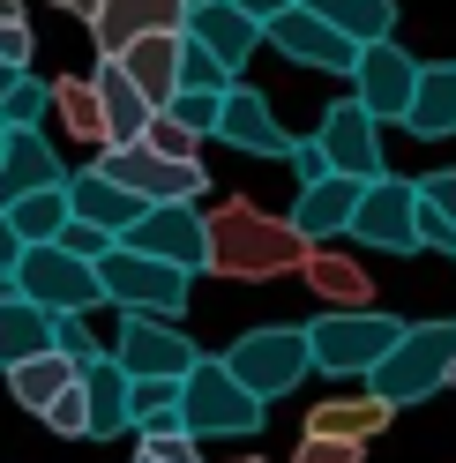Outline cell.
Instances as JSON below:
<instances>
[{
    "mask_svg": "<svg viewBox=\"0 0 456 463\" xmlns=\"http://www.w3.org/2000/svg\"><path fill=\"white\" fill-rule=\"evenodd\" d=\"M210 217V277H240V284H270V277H292L307 269V247L292 217H270V210H254V202H217Z\"/></svg>",
    "mask_w": 456,
    "mask_h": 463,
    "instance_id": "obj_1",
    "label": "cell"
},
{
    "mask_svg": "<svg viewBox=\"0 0 456 463\" xmlns=\"http://www.w3.org/2000/svg\"><path fill=\"white\" fill-rule=\"evenodd\" d=\"M456 382V314L449 322H404V336H396V352L366 373V389H375L382 403H426L434 389Z\"/></svg>",
    "mask_w": 456,
    "mask_h": 463,
    "instance_id": "obj_2",
    "label": "cell"
},
{
    "mask_svg": "<svg viewBox=\"0 0 456 463\" xmlns=\"http://www.w3.org/2000/svg\"><path fill=\"white\" fill-rule=\"evenodd\" d=\"M217 359H224V373H233L247 396H262V403L292 396L307 373H315L307 329H292V322H262V329H247V336H233V344H224Z\"/></svg>",
    "mask_w": 456,
    "mask_h": 463,
    "instance_id": "obj_3",
    "label": "cell"
},
{
    "mask_svg": "<svg viewBox=\"0 0 456 463\" xmlns=\"http://www.w3.org/2000/svg\"><path fill=\"white\" fill-rule=\"evenodd\" d=\"M396 336H404V322L382 307H345V314H315L307 322V352H315L322 373H345V382H366L389 352Z\"/></svg>",
    "mask_w": 456,
    "mask_h": 463,
    "instance_id": "obj_4",
    "label": "cell"
},
{
    "mask_svg": "<svg viewBox=\"0 0 456 463\" xmlns=\"http://www.w3.org/2000/svg\"><path fill=\"white\" fill-rule=\"evenodd\" d=\"M8 284H15L31 307H45L52 322H61V314H90V307H105L98 262L68 254L61 240H52V247H23V254H15V269H8Z\"/></svg>",
    "mask_w": 456,
    "mask_h": 463,
    "instance_id": "obj_5",
    "label": "cell"
},
{
    "mask_svg": "<svg viewBox=\"0 0 456 463\" xmlns=\"http://www.w3.org/2000/svg\"><path fill=\"white\" fill-rule=\"evenodd\" d=\"M98 284H105V307H120V314H157V322H180L195 277L173 269V262H150V254H135V247H112L105 262H98Z\"/></svg>",
    "mask_w": 456,
    "mask_h": 463,
    "instance_id": "obj_6",
    "label": "cell"
},
{
    "mask_svg": "<svg viewBox=\"0 0 456 463\" xmlns=\"http://www.w3.org/2000/svg\"><path fill=\"white\" fill-rule=\"evenodd\" d=\"M262 411H270V403L247 396L233 373H224V359H210V352H203V366L180 382V426L195 433V441H203V433H262V426H270Z\"/></svg>",
    "mask_w": 456,
    "mask_h": 463,
    "instance_id": "obj_7",
    "label": "cell"
},
{
    "mask_svg": "<svg viewBox=\"0 0 456 463\" xmlns=\"http://www.w3.org/2000/svg\"><path fill=\"white\" fill-rule=\"evenodd\" d=\"M105 180H120L128 194H142L157 210V202H203V187H210V172H203V157H157L150 142H128V150H98L90 157Z\"/></svg>",
    "mask_w": 456,
    "mask_h": 463,
    "instance_id": "obj_8",
    "label": "cell"
},
{
    "mask_svg": "<svg viewBox=\"0 0 456 463\" xmlns=\"http://www.w3.org/2000/svg\"><path fill=\"white\" fill-rule=\"evenodd\" d=\"M120 247L150 254V262H173L187 277H210V217H203V202H157V210H142V224Z\"/></svg>",
    "mask_w": 456,
    "mask_h": 463,
    "instance_id": "obj_9",
    "label": "cell"
},
{
    "mask_svg": "<svg viewBox=\"0 0 456 463\" xmlns=\"http://www.w3.org/2000/svg\"><path fill=\"white\" fill-rule=\"evenodd\" d=\"M112 359L128 366V382H187L203 352L187 344L180 322H157V314H128L120 336H112Z\"/></svg>",
    "mask_w": 456,
    "mask_h": 463,
    "instance_id": "obj_10",
    "label": "cell"
},
{
    "mask_svg": "<svg viewBox=\"0 0 456 463\" xmlns=\"http://www.w3.org/2000/svg\"><path fill=\"white\" fill-rule=\"evenodd\" d=\"M419 75H426V61H412L396 38H382V45H366V52H359V68H352V98L375 112L382 128H389V120L404 128V120H412V98H419Z\"/></svg>",
    "mask_w": 456,
    "mask_h": 463,
    "instance_id": "obj_11",
    "label": "cell"
},
{
    "mask_svg": "<svg viewBox=\"0 0 456 463\" xmlns=\"http://www.w3.org/2000/svg\"><path fill=\"white\" fill-rule=\"evenodd\" d=\"M352 240L359 247H382V254H419V180H366L359 194V217H352Z\"/></svg>",
    "mask_w": 456,
    "mask_h": 463,
    "instance_id": "obj_12",
    "label": "cell"
},
{
    "mask_svg": "<svg viewBox=\"0 0 456 463\" xmlns=\"http://www.w3.org/2000/svg\"><path fill=\"white\" fill-rule=\"evenodd\" d=\"M315 142H322L329 172H345V180H382V172H389V165H382V120H375L359 98H337V105L322 112Z\"/></svg>",
    "mask_w": 456,
    "mask_h": 463,
    "instance_id": "obj_13",
    "label": "cell"
},
{
    "mask_svg": "<svg viewBox=\"0 0 456 463\" xmlns=\"http://www.w3.org/2000/svg\"><path fill=\"white\" fill-rule=\"evenodd\" d=\"M262 45H277L284 61H299V68H322V75H352V68H359V45H352L345 31H329V23L307 8V0H299V8H284V15L270 23Z\"/></svg>",
    "mask_w": 456,
    "mask_h": 463,
    "instance_id": "obj_14",
    "label": "cell"
},
{
    "mask_svg": "<svg viewBox=\"0 0 456 463\" xmlns=\"http://www.w3.org/2000/svg\"><path fill=\"white\" fill-rule=\"evenodd\" d=\"M217 142H233L240 157H292L299 135L277 128V112H270V98L254 90V82H233V90H224V112H217Z\"/></svg>",
    "mask_w": 456,
    "mask_h": 463,
    "instance_id": "obj_15",
    "label": "cell"
},
{
    "mask_svg": "<svg viewBox=\"0 0 456 463\" xmlns=\"http://www.w3.org/2000/svg\"><path fill=\"white\" fill-rule=\"evenodd\" d=\"M157 31H187V0H105L90 15L98 61H120L135 38H157Z\"/></svg>",
    "mask_w": 456,
    "mask_h": 463,
    "instance_id": "obj_16",
    "label": "cell"
},
{
    "mask_svg": "<svg viewBox=\"0 0 456 463\" xmlns=\"http://www.w3.org/2000/svg\"><path fill=\"white\" fill-rule=\"evenodd\" d=\"M68 202H75V224H98L105 240H128V232L142 224V210H150V202H142V194H128L120 180H105L98 165L68 172Z\"/></svg>",
    "mask_w": 456,
    "mask_h": 463,
    "instance_id": "obj_17",
    "label": "cell"
},
{
    "mask_svg": "<svg viewBox=\"0 0 456 463\" xmlns=\"http://www.w3.org/2000/svg\"><path fill=\"white\" fill-rule=\"evenodd\" d=\"M359 194H366V180H345V172H329V180L299 187V202H292V232H299L307 247L345 240V232H352V217H359Z\"/></svg>",
    "mask_w": 456,
    "mask_h": 463,
    "instance_id": "obj_18",
    "label": "cell"
},
{
    "mask_svg": "<svg viewBox=\"0 0 456 463\" xmlns=\"http://www.w3.org/2000/svg\"><path fill=\"white\" fill-rule=\"evenodd\" d=\"M187 38L203 45V52H217V61L240 75L254 61V45H262V23H247L233 0H203V8H187Z\"/></svg>",
    "mask_w": 456,
    "mask_h": 463,
    "instance_id": "obj_19",
    "label": "cell"
},
{
    "mask_svg": "<svg viewBox=\"0 0 456 463\" xmlns=\"http://www.w3.org/2000/svg\"><path fill=\"white\" fill-rule=\"evenodd\" d=\"M38 187H68L61 150H52L38 128H31V135H8V157H0V210L23 202V194H38Z\"/></svg>",
    "mask_w": 456,
    "mask_h": 463,
    "instance_id": "obj_20",
    "label": "cell"
},
{
    "mask_svg": "<svg viewBox=\"0 0 456 463\" xmlns=\"http://www.w3.org/2000/svg\"><path fill=\"white\" fill-rule=\"evenodd\" d=\"M180 45H187V31H157V38H135L128 52H120V68H128V82L142 98H150L157 112L180 98Z\"/></svg>",
    "mask_w": 456,
    "mask_h": 463,
    "instance_id": "obj_21",
    "label": "cell"
},
{
    "mask_svg": "<svg viewBox=\"0 0 456 463\" xmlns=\"http://www.w3.org/2000/svg\"><path fill=\"white\" fill-rule=\"evenodd\" d=\"M90 82H98V98H105V128H112V142H105V150H128V142H142V135H150L157 105L128 82V68H120V61H98V68H90Z\"/></svg>",
    "mask_w": 456,
    "mask_h": 463,
    "instance_id": "obj_22",
    "label": "cell"
},
{
    "mask_svg": "<svg viewBox=\"0 0 456 463\" xmlns=\"http://www.w3.org/2000/svg\"><path fill=\"white\" fill-rule=\"evenodd\" d=\"M8 382V396H15V411H31V419H45L52 403H61L75 382H82V366L75 359H61V352H45V359H23V366H8L0 373Z\"/></svg>",
    "mask_w": 456,
    "mask_h": 463,
    "instance_id": "obj_23",
    "label": "cell"
},
{
    "mask_svg": "<svg viewBox=\"0 0 456 463\" xmlns=\"http://www.w3.org/2000/svg\"><path fill=\"white\" fill-rule=\"evenodd\" d=\"M396 419V403H382L375 389L366 396H329L307 411V433H329V441H375V433Z\"/></svg>",
    "mask_w": 456,
    "mask_h": 463,
    "instance_id": "obj_24",
    "label": "cell"
},
{
    "mask_svg": "<svg viewBox=\"0 0 456 463\" xmlns=\"http://www.w3.org/2000/svg\"><path fill=\"white\" fill-rule=\"evenodd\" d=\"M82 396H90V441H120V433H135V419H128V366L112 352L82 373Z\"/></svg>",
    "mask_w": 456,
    "mask_h": 463,
    "instance_id": "obj_25",
    "label": "cell"
},
{
    "mask_svg": "<svg viewBox=\"0 0 456 463\" xmlns=\"http://www.w3.org/2000/svg\"><path fill=\"white\" fill-rule=\"evenodd\" d=\"M45 352H52V314L31 307L23 292H8L0 299V373L23 366V359H45Z\"/></svg>",
    "mask_w": 456,
    "mask_h": 463,
    "instance_id": "obj_26",
    "label": "cell"
},
{
    "mask_svg": "<svg viewBox=\"0 0 456 463\" xmlns=\"http://www.w3.org/2000/svg\"><path fill=\"white\" fill-rule=\"evenodd\" d=\"M307 292H315V299H329V314H345V307H366V299H375V284H366V269L352 262V254H329V247H315V254H307Z\"/></svg>",
    "mask_w": 456,
    "mask_h": 463,
    "instance_id": "obj_27",
    "label": "cell"
},
{
    "mask_svg": "<svg viewBox=\"0 0 456 463\" xmlns=\"http://www.w3.org/2000/svg\"><path fill=\"white\" fill-rule=\"evenodd\" d=\"M68 224H75V202H68V187H38V194L8 202V232H15V247H52Z\"/></svg>",
    "mask_w": 456,
    "mask_h": 463,
    "instance_id": "obj_28",
    "label": "cell"
},
{
    "mask_svg": "<svg viewBox=\"0 0 456 463\" xmlns=\"http://www.w3.org/2000/svg\"><path fill=\"white\" fill-rule=\"evenodd\" d=\"M419 142H442L456 135V61H434L419 75V98H412V120H404Z\"/></svg>",
    "mask_w": 456,
    "mask_h": 463,
    "instance_id": "obj_29",
    "label": "cell"
},
{
    "mask_svg": "<svg viewBox=\"0 0 456 463\" xmlns=\"http://www.w3.org/2000/svg\"><path fill=\"white\" fill-rule=\"evenodd\" d=\"M52 112H61V128L75 142H90V150H105L112 128H105V98H98V82L90 75H61L52 82Z\"/></svg>",
    "mask_w": 456,
    "mask_h": 463,
    "instance_id": "obj_30",
    "label": "cell"
},
{
    "mask_svg": "<svg viewBox=\"0 0 456 463\" xmlns=\"http://www.w3.org/2000/svg\"><path fill=\"white\" fill-rule=\"evenodd\" d=\"M329 31H345L359 52L366 45H382V38H396V0H307Z\"/></svg>",
    "mask_w": 456,
    "mask_h": 463,
    "instance_id": "obj_31",
    "label": "cell"
},
{
    "mask_svg": "<svg viewBox=\"0 0 456 463\" xmlns=\"http://www.w3.org/2000/svg\"><path fill=\"white\" fill-rule=\"evenodd\" d=\"M45 112H52V82H38V75H23L15 90L0 98V128H8V135H31V128L45 120Z\"/></svg>",
    "mask_w": 456,
    "mask_h": 463,
    "instance_id": "obj_32",
    "label": "cell"
},
{
    "mask_svg": "<svg viewBox=\"0 0 456 463\" xmlns=\"http://www.w3.org/2000/svg\"><path fill=\"white\" fill-rule=\"evenodd\" d=\"M233 82H240V75L224 68L217 52H203L195 38L180 45V90H195V98H224V90H233Z\"/></svg>",
    "mask_w": 456,
    "mask_h": 463,
    "instance_id": "obj_33",
    "label": "cell"
},
{
    "mask_svg": "<svg viewBox=\"0 0 456 463\" xmlns=\"http://www.w3.org/2000/svg\"><path fill=\"white\" fill-rule=\"evenodd\" d=\"M52 352H61V359H75L82 373H90V366L105 359V344L90 336V322H82V314H61V322H52Z\"/></svg>",
    "mask_w": 456,
    "mask_h": 463,
    "instance_id": "obj_34",
    "label": "cell"
},
{
    "mask_svg": "<svg viewBox=\"0 0 456 463\" xmlns=\"http://www.w3.org/2000/svg\"><path fill=\"white\" fill-rule=\"evenodd\" d=\"M165 112H173V120H180L187 135H203V142H217V112H224V98H195V90H180V98L165 105Z\"/></svg>",
    "mask_w": 456,
    "mask_h": 463,
    "instance_id": "obj_35",
    "label": "cell"
},
{
    "mask_svg": "<svg viewBox=\"0 0 456 463\" xmlns=\"http://www.w3.org/2000/svg\"><path fill=\"white\" fill-rule=\"evenodd\" d=\"M45 426L61 433V441H90V396H82V382H75V389L45 411Z\"/></svg>",
    "mask_w": 456,
    "mask_h": 463,
    "instance_id": "obj_36",
    "label": "cell"
},
{
    "mask_svg": "<svg viewBox=\"0 0 456 463\" xmlns=\"http://www.w3.org/2000/svg\"><path fill=\"white\" fill-rule=\"evenodd\" d=\"M135 456L142 463H203V441H195V433H135Z\"/></svg>",
    "mask_w": 456,
    "mask_h": 463,
    "instance_id": "obj_37",
    "label": "cell"
},
{
    "mask_svg": "<svg viewBox=\"0 0 456 463\" xmlns=\"http://www.w3.org/2000/svg\"><path fill=\"white\" fill-rule=\"evenodd\" d=\"M142 142H150L157 157H203V135H187V128L173 120V112H157V120H150V135H142Z\"/></svg>",
    "mask_w": 456,
    "mask_h": 463,
    "instance_id": "obj_38",
    "label": "cell"
},
{
    "mask_svg": "<svg viewBox=\"0 0 456 463\" xmlns=\"http://www.w3.org/2000/svg\"><path fill=\"white\" fill-rule=\"evenodd\" d=\"M366 456V441H329V433H299V449H292V463H359Z\"/></svg>",
    "mask_w": 456,
    "mask_h": 463,
    "instance_id": "obj_39",
    "label": "cell"
},
{
    "mask_svg": "<svg viewBox=\"0 0 456 463\" xmlns=\"http://www.w3.org/2000/svg\"><path fill=\"white\" fill-rule=\"evenodd\" d=\"M31 52H38V31H31V23H0V68H31Z\"/></svg>",
    "mask_w": 456,
    "mask_h": 463,
    "instance_id": "obj_40",
    "label": "cell"
},
{
    "mask_svg": "<svg viewBox=\"0 0 456 463\" xmlns=\"http://www.w3.org/2000/svg\"><path fill=\"white\" fill-rule=\"evenodd\" d=\"M419 202H426V210H442V217L456 224V165H442V172H426V180H419Z\"/></svg>",
    "mask_w": 456,
    "mask_h": 463,
    "instance_id": "obj_41",
    "label": "cell"
},
{
    "mask_svg": "<svg viewBox=\"0 0 456 463\" xmlns=\"http://www.w3.org/2000/svg\"><path fill=\"white\" fill-rule=\"evenodd\" d=\"M292 172H299V187L329 180V157H322V142H315V135H299V142H292Z\"/></svg>",
    "mask_w": 456,
    "mask_h": 463,
    "instance_id": "obj_42",
    "label": "cell"
},
{
    "mask_svg": "<svg viewBox=\"0 0 456 463\" xmlns=\"http://www.w3.org/2000/svg\"><path fill=\"white\" fill-rule=\"evenodd\" d=\"M233 8H240L247 23H262V31H270V23H277L284 8H299V0H233Z\"/></svg>",
    "mask_w": 456,
    "mask_h": 463,
    "instance_id": "obj_43",
    "label": "cell"
},
{
    "mask_svg": "<svg viewBox=\"0 0 456 463\" xmlns=\"http://www.w3.org/2000/svg\"><path fill=\"white\" fill-rule=\"evenodd\" d=\"M15 254L23 247H15V232H8V210H0V269H15Z\"/></svg>",
    "mask_w": 456,
    "mask_h": 463,
    "instance_id": "obj_44",
    "label": "cell"
},
{
    "mask_svg": "<svg viewBox=\"0 0 456 463\" xmlns=\"http://www.w3.org/2000/svg\"><path fill=\"white\" fill-rule=\"evenodd\" d=\"M52 8H61V15H82V23H90V15L105 8V0H52Z\"/></svg>",
    "mask_w": 456,
    "mask_h": 463,
    "instance_id": "obj_45",
    "label": "cell"
},
{
    "mask_svg": "<svg viewBox=\"0 0 456 463\" xmlns=\"http://www.w3.org/2000/svg\"><path fill=\"white\" fill-rule=\"evenodd\" d=\"M23 75H31V68H0V98H8V90H15V82H23Z\"/></svg>",
    "mask_w": 456,
    "mask_h": 463,
    "instance_id": "obj_46",
    "label": "cell"
},
{
    "mask_svg": "<svg viewBox=\"0 0 456 463\" xmlns=\"http://www.w3.org/2000/svg\"><path fill=\"white\" fill-rule=\"evenodd\" d=\"M23 15V0H0V23H15Z\"/></svg>",
    "mask_w": 456,
    "mask_h": 463,
    "instance_id": "obj_47",
    "label": "cell"
},
{
    "mask_svg": "<svg viewBox=\"0 0 456 463\" xmlns=\"http://www.w3.org/2000/svg\"><path fill=\"white\" fill-rule=\"evenodd\" d=\"M8 292H15V284H8V269H0V299H8Z\"/></svg>",
    "mask_w": 456,
    "mask_h": 463,
    "instance_id": "obj_48",
    "label": "cell"
},
{
    "mask_svg": "<svg viewBox=\"0 0 456 463\" xmlns=\"http://www.w3.org/2000/svg\"><path fill=\"white\" fill-rule=\"evenodd\" d=\"M0 157H8V128H0Z\"/></svg>",
    "mask_w": 456,
    "mask_h": 463,
    "instance_id": "obj_49",
    "label": "cell"
},
{
    "mask_svg": "<svg viewBox=\"0 0 456 463\" xmlns=\"http://www.w3.org/2000/svg\"><path fill=\"white\" fill-rule=\"evenodd\" d=\"M240 463H262V456H240Z\"/></svg>",
    "mask_w": 456,
    "mask_h": 463,
    "instance_id": "obj_50",
    "label": "cell"
},
{
    "mask_svg": "<svg viewBox=\"0 0 456 463\" xmlns=\"http://www.w3.org/2000/svg\"><path fill=\"white\" fill-rule=\"evenodd\" d=\"M187 8H203V0H187Z\"/></svg>",
    "mask_w": 456,
    "mask_h": 463,
    "instance_id": "obj_51",
    "label": "cell"
},
{
    "mask_svg": "<svg viewBox=\"0 0 456 463\" xmlns=\"http://www.w3.org/2000/svg\"><path fill=\"white\" fill-rule=\"evenodd\" d=\"M135 463H142V456H135Z\"/></svg>",
    "mask_w": 456,
    "mask_h": 463,
    "instance_id": "obj_52",
    "label": "cell"
}]
</instances>
